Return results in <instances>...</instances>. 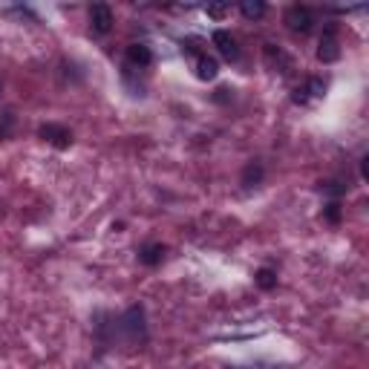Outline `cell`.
Returning a JSON list of instances; mask_svg holds the SVG:
<instances>
[{"mask_svg": "<svg viewBox=\"0 0 369 369\" xmlns=\"http://www.w3.org/2000/svg\"><path fill=\"white\" fill-rule=\"evenodd\" d=\"M119 329L127 335L130 344H142L147 337V332H144V309L142 306H130L127 312L122 315V320H119Z\"/></svg>", "mask_w": 369, "mask_h": 369, "instance_id": "cell-1", "label": "cell"}, {"mask_svg": "<svg viewBox=\"0 0 369 369\" xmlns=\"http://www.w3.org/2000/svg\"><path fill=\"white\" fill-rule=\"evenodd\" d=\"M286 26L291 29V32H309V29L315 26V12L309 9V6H300V3H294L286 9Z\"/></svg>", "mask_w": 369, "mask_h": 369, "instance_id": "cell-2", "label": "cell"}, {"mask_svg": "<svg viewBox=\"0 0 369 369\" xmlns=\"http://www.w3.org/2000/svg\"><path fill=\"white\" fill-rule=\"evenodd\" d=\"M317 58L323 64H332L341 58V41H337V29L335 26H326L320 35V47H317Z\"/></svg>", "mask_w": 369, "mask_h": 369, "instance_id": "cell-3", "label": "cell"}, {"mask_svg": "<svg viewBox=\"0 0 369 369\" xmlns=\"http://www.w3.org/2000/svg\"><path fill=\"white\" fill-rule=\"evenodd\" d=\"M38 136L43 142H49L52 147H58V150H67V147L72 144V133L64 127V124H43L38 130Z\"/></svg>", "mask_w": 369, "mask_h": 369, "instance_id": "cell-4", "label": "cell"}, {"mask_svg": "<svg viewBox=\"0 0 369 369\" xmlns=\"http://www.w3.org/2000/svg\"><path fill=\"white\" fill-rule=\"evenodd\" d=\"M90 29L96 35H107L113 29V9L107 3H93L90 6Z\"/></svg>", "mask_w": 369, "mask_h": 369, "instance_id": "cell-5", "label": "cell"}, {"mask_svg": "<svg viewBox=\"0 0 369 369\" xmlns=\"http://www.w3.org/2000/svg\"><path fill=\"white\" fill-rule=\"evenodd\" d=\"M211 43L219 49V55L225 58V61H237L240 58V47H237V41H234L231 32H225V29H216V32L211 35Z\"/></svg>", "mask_w": 369, "mask_h": 369, "instance_id": "cell-6", "label": "cell"}, {"mask_svg": "<svg viewBox=\"0 0 369 369\" xmlns=\"http://www.w3.org/2000/svg\"><path fill=\"white\" fill-rule=\"evenodd\" d=\"M323 93H326V84H323L320 78H309L303 87H298L291 96L294 104H309V98H320Z\"/></svg>", "mask_w": 369, "mask_h": 369, "instance_id": "cell-7", "label": "cell"}, {"mask_svg": "<svg viewBox=\"0 0 369 369\" xmlns=\"http://www.w3.org/2000/svg\"><path fill=\"white\" fill-rule=\"evenodd\" d=\"M127 64L130 67H150L153 64V52H150V47L147 43H130L127 47Z\"/></svg>", "mask_w": 369, "mask_h": 369, "instance_id": "cell-8", "label": "cell"}, {"mask_svg": "<svg viewBox=\"0 0 369 369\" xmlns=\"http://www.w3.org/2000/svg\"><path fill=\"white\" fill-rule=\"evenodd\" d=\"M216 72H219V64H216V58L211 55H197V78L199 81H214L216 78Z\"/></svg>", "mask_w": 369, "mask_h": 369, "instance_id": "cell-9", "label": "cell"}, {"mask_svg": "<svg viewBox=\"0 0 369 369\" xmlns=\"http://www.w3.org/2000/svg\"><path fill=\"white\" fill-rule=\"evenodd\" d=\"M161 257H165V245L161 243H147L139 248V262L142 265H159Z\"/></svg>", "mask_w": 369, "mask_h": 369, "instance_id": "cell-10", "label": "cell"}, {"mask_svg": "<svg viewBox=\"0 0 369 369\" xmlns=\"http://www.w3.org/2000/svg\"><path fill=\"white\" fill-rule=\"evenodd\" d=\"M254 283H257L262 291H271V289L277 286V271H274V269H260V271L254 274Z\"/></svg>", "mask_w": 369, "mask_h": 369, "instance_id": "cell-11", "label": "cell"}, {"mask_svg": "<svg viewBox=\"0 0 369 369\" xmlns=\"http://www.w3.org/2000/svg\"><path fill=\"white\" fill-rule=\"evenodd\" d=\"M240 12L245 14L248 21H254V18H262V14H265V3H262V0H254V3L248 0V3L240 6Z\"/></svg>", "mask_w": 369, "mask_h": 369, "instance_id": "cell-12", "label": "cell"}, {"mask_svg": "<svg viewBox=\"0 0 369 369\" xmlns=\"http://www.w3.org/2000/svg\"><path fill=\"white\" fill-rule=\"evenodd\" d=\"M262 179V168H260V161H248V168L243 173V185H251V182H260Z\"/></svg>", "mask_w": 369, "mask_h": 369, "instance_id": "cell-13", "label": "cell"}, {"mask_svg": "<svg viewBox=\"0 0 369 369\" xmlns=\"http://www.w3.org/2000/svg\"><path fill=\"white\" fill-rule=\"evenodd\" d=\"M323 216H326L332 225H337V223H341V202H337V199H332V202L326 205V208H323Z\"/></svg>", "mask_w": 369, "mask_h": 369, "instance_id": "cell-14", "label": "cell"}, {"mask_svg": "<svg viewBox=\"0 0 369 369\" xmlns=\"http://www.w3.org/2000/svg\"><path fill=\"white\" fill-rule=\"evenodd\" d=\"M205 12H208L211 18H225V14L231 12V6H228V3H214V6L205 9Z\"/></svg>", "mask_w": 369, "mask_h": 369, "instance_id": "cell-15", "label": "cell"}, {"mask_svg": "<svg viewBox=\"0 0 369 369\" xmlns=\"http://www.w3.org/2000/svg\"><path fill=\"white\" fill-rule=\"evenodd\" d=\"M323 190H326V194H332V197H341L344 190H346V185H341V182H326V185H323Z\"/></svg>", "mask_w": 369, "mask_h": 369, "instance_id": "cell-16", "label": "cell"}, {"mask_svg": "<svg viewBox=\"0 0 369 369\" xmlns=\"http://www.w3.org/2000/svg\"><path fill=\"white\" fill-rule=\"evenodd\" d=\"M361 176H364V179L369 176V156H361Z\"/></svg>", "mask_w": 369, "mask_h": 369, "instance_id": "cell-17", "label": "cell"}, {"mask_svg": "<svg viewBox=\"0 0 369 369\" xmlns=\"http://www.w3.org/2000/svg\"><path fill=\"white\" fill-rule=\"evenodd\" d=\"M0 87H3V84H0Z\"/></svg>", "mask_w": 369, "mask_h": 369, "instance_id": "cell-18", "label": "cell"}]
</instances>
